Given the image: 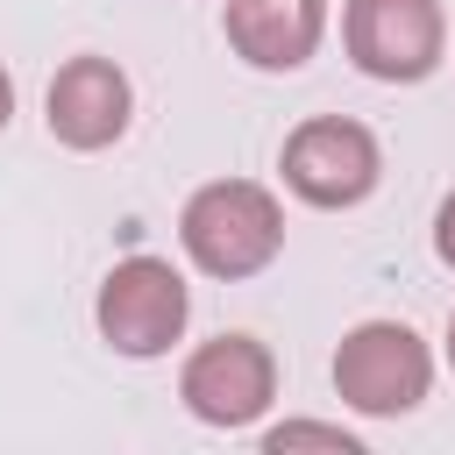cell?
<instances>
[{
    "label": "cell",
    "instance_id": "9",
    "mask_svg": "<svg viewBox=\"0 0 455 455\" xmlns=\"http://www.w3.org/2000/svg\"><path fill=\"white\" fill-rule=\"evenodd\" d=\"M263 448H270V455H284V448H334V455H363V441H355L348 427H327V419H284V427H270V434H263Z\"/></svg>",
    "mask_w": 455,
    "mask_h": 455
},
{
    "label": "cell",
    "instance_id": "11",
    "mask_svg": "<svg viewBox=\"0 0 455 455\" xmlns=\"http://www.w3.org/2000/svg\"><path fill=\"white\" fill-rule=\"evenodd\" d=\"M14 121V78H7V64H0V128Z\"/></svg>",
    "mask_w": 455,
    "mask_h": 455
},
{
    "label": "cell",
    "instance_id": "2",
    "mask_svg": "<svg viewBox=\"0 0 455 455\" xmlns=\"http://www.w3.org/2000/svg\"><path fill=\"white\" fill-rule=\"evenodd\" d=\"M434 384V355L405 320H363L341 334L334 348V391L341 405H355L363 419H398L427 398Z\"/></svg>",
    "mask_w": 455,
    "mask_h": 455
},
{
    "label": "cell",
    "instance_id": "4",
    "mask_svg": "<svg viewBox=\"0 0 455 455\" xmlns=\"http://www.w3.org/2000/svg\"><path fill=\"white\" fill-rule=\"evenodd\" d=\"M341 50L377 85H419L448 50V14L441 0H348Z\"/></svg>",
    "mask_w": 455,
    "mask_h": 455
},
{
    "label": "cell",
    "instance_id": "5",
    "mask_svg": "<svg viewBox=\"0 0 455 455\" xmlns=\"http://www.w3.org/2000/svg\"><path fill=\"white\" fill-rule=\"evenodd\" d=\"M185 313H192V291L164 256H121L100 277V306H92L100 334L114 341V355H135V363L164 355L185 334Z\"/></svg>",
    "mask_w": 455,
    "mask_h": 455
},
{
    "label": "cell",
    "instance_id": "6",
    "mask_svg": "<svg viewBox=\"0 0 455 455\" xmlns=\"http://www.w3.org/2000/svg\"><path fill=\"white\" fill-rule=\"evenodd\" d=\"M178 398L192 419L206 427H249L263 419V405L277 398V355L256 334H213L185 355L178 370Z\"/></svg>",
    "mask_w": 455,
    "mask_h": 455
},
{
    "label": "cell",
    "instance_id": "8",
    "mask_svg": "<svg viewBox=\"0 0 455 455\" xmlns=\"http://www.w3.org/2000/svg\"><path fill=\"white\" fill-rule=\"evenodd\" d=\"M228 50L256 71H299L327 36V0H228Z\"/></svg>",
    "mask_w": 455,
    "mask_h": 455
},
{
    "label": "cell",
    "instance_id": "7",
    "mask_svg": "<svg viewBox=\"0 0 455 455\" xmlns=\"http://www.w3.org/2000/svg\"><path fill=\"white\" fill-rule=\"evenodd\" d=\"M128 114H135V92H128V71L114 57H71L57 64L50 92H43V121L64 149H107L128 135Z\"/></svg>",
    "mask_w": 455,
    "mask_h": 455
},
{
    "label": "cell",
    "instance_id": "3",
    "mask_svg": "<svg viewBox=\"0 0 455 455\" xmlns=\"http://www.w3.org/2000/svg\"><path fill=\"white\" fill-rule=\"evenodd\" d=\"M277 171H284V185L306 199V206H363L370 192H377V178H384V149H377V135L363 128V121H348V114H313V121H299L291 135H284V149H277Z\"/></svg>",
    "mask_w": 455,
    "mask_h": 455
},
{
    "label": "cell",
    "instance_id": "10",
    "mask_svg": "<svg viewBox=\"0 0 455 455\" xmlns=\"http://www.w3.org/2000/svg\"><path fill=\"white\" fill-rule=\"evenodd\" d=\"M434 249H441V263L455 270V192L441 199V213H434Z\"/></svg>",
    "mask_w": 455,
    "mask_h": 455
},
{
    "label": "cell",
    "instance_id": "12",
    "mask_svg": "<svg viewBox=\"0 0 455 455\" xmlns=\"http://www.w3.org/2000/svg\"><path fill=\"white\" fill-rule=\"evenodd\" d=\"M448 370H455V313H448Z\"/></svg>",
    "mask_w": 455,
    "mask_h": 455
},
{
    "label": "cell",
    "instance_id": "1",
    "mask_svg": "<svg viewBox=\"0 0 455 455\" xmlns=\"http://www.w3.org/2000/svg\"><path fill=\"white\" fill-rule=\"evenodd\" d=\"M178 242H185V256H192L206 277H228V284H235V277H256V270H270L277 249H284V206H277V192L256 185V178H213V185H199V192L185 199Z\"/></svg>",
    "mask_w": 455,
    "mask_h": 455
}]
</instances>
